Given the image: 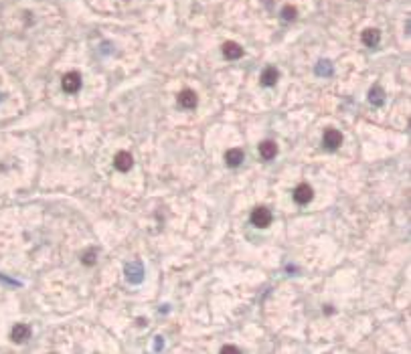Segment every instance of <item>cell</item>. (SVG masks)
Segmentation results:
<instances>
[{"label":"cell","instance_id":"11","mask_svg":"<svg viewBox=\"0 0 411 354\" xmlns=\"http://www.w3.org/2000/svg\"><path fill=\"white\" fill-rule=\"evenodd\" d=\"M243 150L241 148H229L227 152H225V162H227V166H231V168H237L241 162H243Z\"/></svg>","mask_w":411,"mask_h":354},{"label":"cell","instance_id":"1","mask_svg":"<svg viewBox=\"0 0 411 354\" xmlns=\"http://www.w3.org/2000/svg\"><path fill=\"white\" fill-rule=\"evenodd\" d=\"M81 75L77 73V71H69V73H65L63 75V79H61V87H63V91L65 93H77L79 89H81Z\"/></svg>","mask_w":411,"mask_h":354},{"label":"cell","instance_id":"19","mask_svg":"<svg viewBox=\"0 0 411 354\" xmlns=\"http://www.w3.org/2000/svg\"><path fill=\"white\" fill-rule=\"evenodd\" d=\"M0 97H2V95H0Z\"/></svg>","mask_w":411,"mask_h":354},{"label":"cell","instance_id":"3","mask_svg":"<svg viewBox=\"0 0 411 354\" xmlns=\"http://www.w3.org/2000/svg\"><path fill=\"white\" fill-rule=\"evenodd\" d=\"M126 277L130 284H140L144 279V265L142 261H132V263H126Z\"/></svg>","mask_w":411,"mask_h":354},{"label":"cell","instance_id":"2","mask_svg":"<svg viewBox=\"0 0 411 354\" xmlns=\"http://www.w3.org/2000/svg\"><path fill=\"white\" fill-rule=\"evenodd\" d=\"M251 223H253L255 227H259V229L269 227V225H271V210H269L267 206H257V208H253V213H251Z\"/></svg>","mask_w":411,"mask_h":354},{"label":"cell","instance_id":"17","mask_svg":"<svg viewBox=\"0 0 411 354\" xmlns=\"http://www.w3.org/2000/svg\"><path fill=\"white\" fill-rule=\"evenodd\" d=\"M81 261L87 263V265H93V263H95V249H89V251L81 257Z\"/></svg>","mask_w":411,"mask_h":354},{"label":"cell","instance_id":"18","mask_svg":"<svg viewBox=\"0 0 411 354\" xmlns=\"http://www.w3.org/2000/svg\"><path fill=\"white\" fill-rule=\"evenodd\" d=\"M221 352H239V348H235V346H223Z\"/></svg>","mask_w":411,"mask_h":354},{"label":"cell","instance_id":"13","mask_svg":"<svg viewBox=\"0 0 411 354\" xmlns=\"http://www.w3.org/2000/svg\"><path fill=\"white\" fill-rule=\"evenodd\" d=\"M10 336H12L14 342H26L30 338V328L26 324H16L12 328V332H10Z\"/></svg>","mask_w":411,"mask_h":354},{"label":"cell","instance_id":"6","mask_svg":"<svg viewBox=\"0 0 411 354\" xmlns=\"http://www.w3.org/2000/svg\"><path fill=\"white\" fill-rule=\"evenodd\" d=\"M322 144H324L328 150H336V148L342 144V134H340L338 130H334V128H328V130L324 132V136H322Z\"/></svg>","mask_w":411,"mask_h":354},{"label":"cell","instance_id":"16","mask_svg":"<svg viewBox=\"0 0 411 354\" xmlns=\"http://www.w3.org/2000/svg\"><path fill=\"white\" fill-rule=\"evenodd\" d=\"M316 71H318L320 75H330V73H332V67H330L328 61H320L318 67H316Z\"/></svg>","mask_w":411,"mask_h":354},{"label":"cell","instance_id":"12","mask_svg":"<svg viewBox=\"0 0 411 354\" xmlns=\"http://www.w3.org/2000/svg\"><path fill=\"white\" fill-rule=\"evenodd\" d=\"M223 55H225L227 59L235 61V59H241V57H243V49H241V45H237V43H233V41H227V43L223 45Z\"/></svg>","mask_w":411,"mask_h":354},{"label":"cell","instance_id":"9","mask_svg":"<svg viewBox=\"0 0 411 354\" xmlns=\"http://www.w3.org/2000/svg\"><path fill=\"white\" fill-rule=\"evenodd\" d=\"M278 79H280V71L276 69V67H265L263 71H261V77H259V81H261V85H265V87H271V85H276L278 83Z\"/></svg>","mask_w":411,"mask_h":354},{"label":"cell","instance_id":"10","mask_svg":"<svg viewBox=\"0 0 411 354\" xmlns=\"http://www.w3.org/2000/svg\"><path fill=\"white\" fill-rule=\"evenodd\" d=\"M276 154H278V144H276L273 140H263V142L259 144V156H261L263 160H273Z\"/></svg>","mask_w":411,"mask_h":354},{"label":"cell","instance_id":"14","mask_svg":"<svg viewBox=\"0 0 411 354\" xmlns=\"http://www.w3.org/2000/svg\"><path fill=\"white\" fill-rule=\"evenodd\" d=\"M369 101H371L373 105H381V103L385 101V91H383L381 85H373V87H371V91H369Z\"/></svg>","mask_w":411,"mask_h":354},{"label":"cell","instance_id":"8","mask_svg":"<svg viewBox=\"0 0 411 354\" xmlns=\"http://www.w3.org/2000/svg\"><path fill=\"white\" fill-rule=\"evenodd\" d=\"M361 41H363V45H367L369 49H375V47L379 45V41H381V32H379L377 28H365L363 34H361Z\"/></svg>","mask_w":411,"mask_h":354},{"label":"cell","instance_id":"5","mask_svg":"<svg viewBox=\"0 0 411 354\" xmlns=\"http://www.w3.org/2000/svg\"><path fill=\"white\" fill-rule=\"evenodd\" d=\"M199 103V95L193 91V89H183L179 93V105L183 110H195Z\"/></svg>","mask_w":411,"mask_h":354},{"label":"cell","instance_id":"4","mask_svg":"<svg viewBox=\"0 0 411 354\" xmlns=\"http://www.w3.org/2000/svg\"><path fill=\"white\" fill-rule=\"evenodd\" d=\"M312 196H314V190H312V186L306 184V182H302V184H298V186L294 188V200H296L298 204H308V202L312 200Z\"/></svg>","mask_w":411,"mask_h":354},{"label":"cell","instance_id":"15","mask_svg":"<svg viewBox=\"0 0 411 354\" xmlns=\"http://www.w3.org/2000/svg\"><path fill=\"white\" fill-rule=\"evenodd\" d=\"M296 14H298V10H296L292 4H288V6L282 8V18H284V20H294Z\"/></svg>","mask_w":411,"mask_h":354},{"label":"cell","instance_id":"7","mask_svg":"<svg viewBox=\"0 0 411 354\" xmlns=\"http://www.w3.org/2000/svg\"><path fill=\"white\" fill-rule=\"evenodd\" d=\"M114 166H116V170H120V172H128V170L134 166V158H132V154L126 152V150L118 152V154L114 156Z\"/></svg>","mask_w":411,"mask_h":354}]
</instances>
